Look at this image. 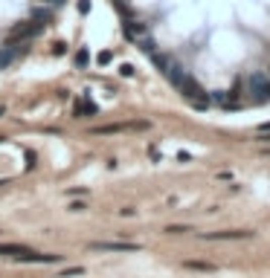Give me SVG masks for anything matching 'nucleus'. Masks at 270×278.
Returning <instances> with one entry per match:
<instances>
[{
	"label": "nucleus",
	"mask_w": 270,
	"mask_h": 278,
	"mask_svg": "<svg viewBox=\"0 0 270 278\" xmlns=\"http://www.w3.org/2000/svg\"><path fill=\"white\" fill-rule=\"evenodd\" d=\"M41 29H44V26H41V23H35L32 18H29V21H24V23H18L12 32H9V38H6V46L24 44V41H29V38H35Z\"/></svg>",
	"instance_id": "nucleus-2"
},
{
	"label": "nucleus",
	"mask_w": 270,
	"mask_h": 278,
	"mask_svg": "<svg viewBox=\"0 0 270 278\" xmlns=\"http://www.w3.org/2000/svg\"><path fill=\"white\" fill-rule=\"evenodd\" d=\"M163 76H166L169 81H172L177 90L183 93V99H186V102H192L195 107H198V110L209 107V96L203 93V87H200V84H198L195 79H192L189 73H183V70L177 67V64H172V67H169V70L163 73Z\"/></svg>",
	"instance_id": "nucleus-1"
},
{
	"label": "nucleus",
	"mask_w": 270,
	"mask_h": 278,
	"mask_svg": "<svg viewBox=\"0 0 270 278\" xmlns=\"http://www.w3.org/2000/svg\"><path fill=\"white\" fill-rule=\"evenodd\" d=\"M258 130L264 133V130H270V122H264V125H258Z\"/></svg>",
	"instance_id": "nucleus-19"
},
{
	"label": "nucleus",
	"mask_w": 270,
	"mask_h": 278,
	"mask_svg": "<svg viewBox=\"0 0 270 278\" xmlns=\"http://www.w3.org/2000/svg\"><path fill=\"white\" fill-rule=\"evenodd\" d=\"M253 232H247V229H233V232H203L200 238L203 241H244Z\"/></svg>",
	"instance_id": "nucleus-6"
},
{
	"label": "nucleus",
	"mask_w": 270,
	"mask_h": 278,
	"mask_svg": "<svg viewBox=\"0 0 270 278\" xmlns=\"http://www.w3.org/2000/svg\"><path fill=\"white\" fill-rule=\"evenodd\" d=\"M26 252H32L29 246H24V243H0V255H12V258H24Z\"/></svg>",
	"instance_id": "nucleus-8"
},
{
	"label": "nucleus",
	"mask_w": 270,
	"mask_h": 278,
	"mask_svg": "<svg viewBox=\"0 0 270 278\" xmlns=\"http://www.w3.org/2000/svg\"><path fill=\"white\" fill-rule=\"evenodd\" d=\"M9 61H12V52H9V46H0V70L9 67Z\"/></svg>",
	"instance_id": "nucleus-11"
},
{
	"label": "nucleus",
	"mask_w": 270,
	"mask_h": 278,
	"mask_svg": "<svg viewBox=\"0 0 270 278\" xmlns=\"http://www.w3.org/2000/svg\"><path fill=\"white\" fill-rule=\"evenodd\" d=\"M0 116H3V104H0Z\"/></svg>",
	"instance_id": "nucleus-22"
},
{
	"label": "nucleus",
	"mask_w": 270,
	"mask_h": 278,
	"mask_svg": "<svg viewBox=\"0 0 270 278\" xmlns=\"http://www.w3.org/2000/svg\"><path fill=\"white\" fill-rule=\"evenodd\" d=\"M44 3H56V6H61V3H64V0H44Z\"/></svg>",
	"instance_id": "nucleus-20"
},
{
	"label": "nucleus",
	"mask_w": 270,
	"mask_h": 278,
	"mask_svg": "<svg viewBox=\"0 0 270 278\" xmlns=\"http://www.w3.org/2000/svg\"><path fill=\"white\" fill-rule=\"evenodd\" d=\"M166 232L169 235H183V232H189V226H166Z\"/></svg>",
	"instance_id": "nucleus-12"
},
{
	"label": "nucleus",
	"mask_w": 270,
	"mask_h": 278,
	"mask_svg": "<svg viewBox=\"0 0 270 278\" xmlns=\"http://www.w3.org/2000/svg\"><path fill=\"white\" fill-rule=\"evenodd\" d=\"M122 29H125V35H128L131 41H142L145 35H148V26L140 21H125L122 23Z\"/></svg>",
	"instance_id": "nucleus-7"
},
{
	"label": "nucleus",
	"mask_w": 270,
	"mask_h": 278,
	"mask_svg": "<svg viewBox=\"0 0 270 278\" xmlns=\"http://www.w3.org/2000/svg\"><path fill=\"white\" fill-rule=\"evenodd\" d=\"M76 64H82L84 67V64H87V52H79V55H76Z\"/></svg>",
	"instance_id": "nucleus-15"
},
{
	"label": "nucleus",
	"mask_w": 270,
	"mask_h": 278,
	"mask_svg": "<svg viewBox=\"0 0 270 278\" xmlns=\"http://www.w3.org/2000/svg\"><path fill=\"white\" fill-rule=\"evenodd\" d=\"M264 154H270V145H264Z\"/></svg>",
	"instance_id": "nucleus-21"
},
{
	"label": "nucleus",
	"mask_w": 270,
	"mask_h": 278,
	"mask_svg": "<svg viewBox=\"0 0 270 278\" xmlns=\"http://www.w3.org/2000/svg\"><path fill=\"white\" fill-rule=\"evenodd\" d=\"M186 269H200V272H215V264H206V261H183Z\"/></svg>",
	"instance_id": "nucleus-9"
},
{
	"label": "nucleus",
	"mask_w": 270,
	"mask_h": 278,
	"mask_svg": "<svg viewBox=\"0 0 270 278\" xmlns=\"http://www.w3.org/2000/svg\"><path fill=\"white\" fill-rule=\"evenodd\" d=\"M247 84H250V93H253L256 102H270V76L267 73H253Z\"/></svg>",
	"instance_id": "nucleus-4"
},
{
	"label": "nucleus",
	"mask_w": 270,
	"mask_h": 278,
	"mask_svg": "<svg viewBox=\"0 0 270 278\" xmlns=\"http://www.w3.org/2000/svg\"><path fill=\"white\" fill-rule=\"evenodd\" d=\"M111 61V52H99V64H107Z\"/></svg>",
	"instance_id": "nucleus-18"
},
{
	"label": "nucleus",
	"mask_w": 270,
	"mask_h": 278,
	"mask_svg": "<svg viewBox=\"0 0 270 278\" xmlns=\"http://www.w3.org/2000/svg\"><path fill=\"white\" fill-rule=\"evenodd\" d=\"M52 52H56V55H64V44H52Z\"/></svg>",
	"instance_id": "nucleus-17"
},
{
	"label": "nucleus",
	"mask_w": 270,
	"mask_h": 278,
	"mask_svg": "<svg viewBox=\"0 0 270 278\" xmlns=\"http://www.w3.org/2000/svg\"><path fill=\"white\" fill-rule=\"evenodd\" d=\"M256 142H261V145H270V130H264V133H258Z\"/></svg>",
	"instance_id": "nucleus-13"
},
{
	"label": "nucleus",
	"mask_w": 270,
	"mask_h": 278,
	"mask_svg": "<svg viewBox=\"0 0 270 278\" xmlns=\"http://www.w3.org/2000/svg\"><path fill=\"white\" fill-rule=\"evenodd\" d=\"M26 168H35V154H26Z\"/></svg>",
	"instance_id": "nucleus-16"
},
{
	"label": "nucleus",
	"mask_w": 270,
	"mask_h": 278,
	"mask_svg": "<svg viewBox=\"0 0 270 278\" xmlns=\"http://www.w3.org/2000/svg\"><path fill=\"white\" fill-rule=\"evenodd\" d=\"M151 122H114V125H102L93 127V136H111V133H125V130H148Z\"/></svg>",
	"instance_id": "nucleus-3"
},
{
	"label": "nucleus",
	"mask_w": 270,
	"mask_h": 278,
	"mask_svg": "<svg viewBox=\"0 0 270 278\" xmlns=\"http://www.w3.org/2000/svg\"><path fill=\"white\" fill-rule=\"evenodd\" d=\"M32 21L41 23V26H47V23L52 21V12L49 9H32Z\"/></svg>",
	"instance_id": "nucleus-10"
},
{
	"label": "nucleus",
	"mask_w": 270,
	"mask_h": 278,
	"mask_svg": "<svg viewBox=\"0 0 270 278\" xmlns=\"http://www.w3.org/2000/svg\"><path fill=\"white\" fill-rule=\"evenodd\" d=\"M119 73H122V76H134V67H131V64H122V67H119Z\"/></svg>",
	"instance_id": "nucleus-14"
},
{
	"label": "nucleus",
	"mask_w": 270,
	"mask_h": 278,
	"mask_svg": "<svg viewBox=\"0 0 270 278\" xmlns=\"http://www.w3.org/2000/svg\"><path fill=\"white\" fill-rule=\"evenodd\" d=\"M87 249H90V252H140V243H128V241H93Z\"/></svg>",
	"instance_id": "nucleus-5"
}]
</instances>
